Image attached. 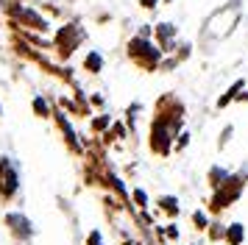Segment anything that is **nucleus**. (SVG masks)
Returning <instances> with one entry per match:
<instances>
[{"label": "nucleus", "mask_w": 248, "mask_h": 245, "mask_svg": "<svg viewBox=\"0 0 248 245\" xmlns=\"http://www.w3.org/2000/svg\"><path fill=\"white\" fill-rule=\"evenodd\" d=\"M87 245H103V234L95 229V231H90V237H87Z\"/></svg>", "instance_id": "19"}, {"label": "nucleus", "mask_w": 248, "mask_h": 245, "mask_svg": "<svg viewBox=\"0 0 248 245\" xmlns=\"http://www.w3.org/2000/svg\"><path fill=\"white\" fill-rule=\"evenodd\" d=\"M34 109H36V114L39 117H50V111H47V103L42 98H34Z\"/></svg>", "instance_id": "17"}, {"label": "nucleus", "mask_w": 248, "mask_h": 245, "mask_svg": "<svg viewBox=\"0 0 248 245\" xmlns=\"http://www.w3.org/2000/svg\"><path fill=\"white\" fill-rule=\"evenodd\" d=\"M192 226H195L198 231H206V229L212 226V223H209V214H206V212H203V209L192 212Z\"/></svg>", "instance_id": "13"}, {"label": "nucleus", "mask_w": 248, "mask_h": 245, "mask_svg": "<svg viewBox=\"0 0 248 245\" xmlns=\"http://www.w3.org/2000/svg\"><path fill=\"white\" fill-rule=\"evenodd\" d=\"M165 237H170V240H179V229H176V223H168V226H165Z\"/></svg>", "instance_id": "20"}, {"label": "nucleus", "mask_w": 248, "mask_h": 245, "mask_svg": "<svg viewBox=\"0 0 248 245\" xmlns=\"http://www.w3.org/2000/svg\"><path fill=\"white\" fill-rule=\"evenodd\" d=\"M229 176H232V173H229L226 167L212 165V167H209V173H206V184H209L212 189H220V187L226 184V181H229Z\"/></svg>", "instance_id": "7"}, {"label": "nucleus", "mask_w": 248, "mask_h": 245, "mask_svg": "<svg viewBox=\"0 0 248 245\" xmlns=\"http://www.w3.org/2000/svg\"><path fill=\"white\" fill-rule=\"evenodd\" d=\"M131 198H134V206H137V209H142V212H145L148 206H151V203H148V192H145V189H140V187H137L134 192H131Z\"/></svg>", "instance_id": "14"}, {"label": "nucleus", "mask_w": 248, "mask_h": 245, "mask_svg": "<svg viewBox=\"0 0 248 245\" xmlns=\"http://www.w3.org/2000/svg\"><path fill=\"white\" fill-rule=\"evenodd\" d=\"M156 39L162 50H173V42H176V25L173 22H162L156 25Z\"/></svg>", "instance_id": "6"}, {"label": "nucleus", "mask_w": 248, "mask_h": 245, "mask_svg": "<svg viewBox=\"0 0 248 245\" xmlns=\"http://www.w3.org/2000/svg\"><path fill=\"white\" fill-rule=\"evenodd\" d=\"M140 3H142V6H145L148 11H154V9L159 6V0H140Z\"/></svg>", "instance_id": "22"}, {"label": "nucleus", "mask_w": 248, "mask_h": 245, "mask_svg": "<svg viewBox=\"0 0 248 245\" xmlns=\"http://www.w3.org/2000/svg\"><path fill=\"white\" fill-rule=\"evenodd\" d=\"M223 237H226V226H223V223H212V226H209V240L220 243Z\"/></svg>", "instance_id": "15"}, {"label": "nucleus", "mask_w": 248, "mask_h": 245, "mask_svg": "<svg viewBox=\"0 0 248 245\" xmlns=\"http://www.w3.org/2000/svg\"><path fill=\"white\" fill-rule=\"evenodd\" d=\"M223 243L226 245H243L246 243V226H243V223H229V226H226Z\"/></svg>", "instance_id": "8"}, {"label": "nucleus", "mask_w": 248, "mask_h": 245, "mask_svg": "<svg viewBox=\"0 0 248 245\" xmlns=\"http://www.w3.org/2000/svg\"><path fill=\"white\" fill-rule=\"evenodd\" d=\"M109 117H106V114H101V117H95V120H92V128H95V131H103V128H109Z\"/></svg>", "instance_id": "18"}, {"label": "nucleus", "mask_w": 248, "mask_h": 245, "mask_svg": "<svg viewBox=\"0 0 248 245\" xmlns=\"http://www.w3.org/2000/svg\"><path fill=\"white\" fill-rule=\"evenodd\" d=\"M3 223H6L9 234H12L17 243H28L34 237V223L28 220V214H23V212H6Z\"/></svg>", "instance_id": "4"}, {"label": "nucleus", "mask_w": 248, "mask_h": 245, "mask_svg": "<svg viewBox=\"0 0 248 245\" xmlns=\"http://www.w3.org/2000/svg\"><path fill=\"white\" fill-rule=\"evenodd\" d=\"M17 14H20V17H23L25 22H31L36 31H47V22L42 20V17H39L36 11H31V9H17Z\"/></svg>", "instance_id": "11"}, {"label": "nucleus", "mask_w": 248, "mask_h": 245, "mask_svg": "<svg viewBox=\"0 0 248 245\" xmlns=\"http://www.w3.org/2000/svg\"><path fill=\"white\" fill-rule=\"evenodd\" d=\"M246 176L243 173H232L220 189H212V198H209V214H220L223 209L234 206L237 200L243 198V189H246Z\"/></svg>", "instance_id": "1"}, {"label": "nucleus", "mask_w": 248, "mask_h": 245, "mask_svg": "<svg viewBox=\"0 0 248 245\" xmlns=\"http://www.w3.org/2000/svg\"><path fill=\"white\" fill-rule=\"evenodd\" d=\"M17 189H20L17 170L6 156H0V200H12L17 195Z\"/></svg>", "instance_id": "5"}, {"label": "nucleus", "mask_w": 248, "mask_h": 245, "mask_svg": "<svg viewBox=\"0 0 248 245\" xmlns=\"http://www.w3.org/2000/svg\"><path fill=\"white\" fill-rule=\"evenodd\" d=\"M128 53H131V59H134L137 64L154 70V67L159 64V59H162V47H156L154 42H148L142 36H134V39L128 42Z\"/></svg>", "instance_id": "3"}, {"label": "nucleus", "mask_w": 248, "mask_h": 245, "mask_svg": "<svg viewBox=\"0 0 248 245\" xmlns=\"http://www.w3.org/2000/svg\"><path fill=\"white\" fill-rule=\"evenodd\" d=\"M173 134H179V122H170L159 114L151 128V151L156 156H168L173 148Z\"/></svg>", "instance_id": "2"}, {"label": "nucleus", "mask_w": 248, "mask_h": 245, "mask_svg": "<svg viewBox=\"0 0 248 245\" xmlns=\"http://www.w3.org/2000/svg\"><path fill=\"white\" fill-rule=\"evenodd\" d=\"M237 100H248V92H240V98Z\"/></svg>", "instance_id": "23"}, {"label": "nucleus", "mask_w": 248, "mask_h": 245, "mask_svg": "<svg viewBox=\"0 0 248 245\" xmlns=\"http://www.w3.org/2000/svg\"><path fill=\"white\" fill-rule=\"evenodd\" d=\"M84 70H90V73H101L103 70V56L98 53V50L87 53V59H84Z\"/></svg>", "instance_id": "12"}, {"label": "nucleus", "mask_w": 248, "mask_h": 245, "mask_svg": "<svg viewBox=\"0 0 248 245\" xmlns=\"http://www.w3.org/2000/svg\"><path fill=\"white\" fill-rule=\"evenodd\" d=\"M184 145H190V134H184V131H181V134H179V139H176V148L181 151Z\"/></svg>", "instance_id": "21"}, {"label": "nucleus", "mask_w": 248, "mask_h": 245, "mask_svg": "<svg viewBox=\"0 0 248 245\" xmlns=\"http://www.w3.org/2000/svg\"><path fill=\"white\" fill-rule=\"evenodd\" d=\"M243 87H246V81H243V78H240V81H234L232 87L226 89V95H220V98H217V109H226L232 100L240 98V89H243Z\"/></svg>", "instance_id": "10"}, {"label": "nucleus", "mask_w": 248, "mask_h": 245, "mask_svg": "<svg viewBox=\"0 0 248 245\" xmlns=\"http://www.w3.org/2000/svg\"><path fill=\"white\" fill-rule=\"evenodd\" d=\"M156 206L165 212L168 217H179V212H181L179 198H176V195H159V198H156Z\"/></svg>", "instance_id": "9"}, {"label": "nucleus", "mask_w": 248, "mask_h": 245, "mask_svg": "<svg viewBox=\"0 0 248 245\" xmlns=\"http://www.w3.org/2000/svg\"><path fill=\"white\" fill-rule=\"evenodd\" d=\"M232 137H234V125H226V128H223V134H220V139H217V148H226Z\"/></svg>", "instance_id": "16"}]
</instances>
